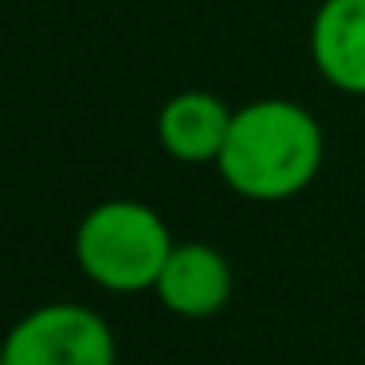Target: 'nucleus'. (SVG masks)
<instances>
[{
	"label": "nucleus",
	"instance_id": "7ed1b4c3",
	"mask_svg": "<svg viewBox=\"0 0 365 365\" xmlns=\"http://www.w3.org/2000/svg\"><path fill=\"white\" fill-rule=\"evenodd\" d=\"M4 365H114V334L103 314L75 302H48L9 330Z\"/></svg>",
	"mask_w": 365,
	"mask_h": 365
},
{
	"label": "nucleus",
	"instance_id": "f03ea898",
	"mask_svg": "<svg viewBox=\"0 0 365 365\" xmlns=\"http://www.w3.org/2000/svg\"><path fill=\"white\" fill-rule=\"evenodd\" d=\"M173 252L165 220L142 200H103L79 220L75 259L83 275L114 294L153 291Z\"/></svg>",
	"mask_w": 365,
	"mask_h": 365
},
{
	"label": "nucleus",
	"instance_id": "f257e3e1",
	"mask_svg": "<svg viewBox=\"0 0 365 365\" xmlns=\"http://www.w3.org/2000/svg\"><path fill=\"white\" fill-rule=\"evenodd\" d=\"M326 158L322 122L294 98H255L232 114L216 173L244 200H291Z\"/></svg>",
	"mask_w": 365,
	"mask_h": 365
},
{
	"label": "nucleus",
	"instance_id": "423d86ee",
	"mask_svg": "<svg viewBox=\"0 0 365 365\" xmlns=\"http://www.w3.org/2000/svg\"><path fill=\"white\" fill-rule=\"evenodd\" d=\"M232 114L236 110L212 91H181L158 110V145L185 165H216Z\"/></svg>",
	"mask_w": 365,
	"mask_h": 365
},
{
	"label": "nucleus",
	"instance_id": "39448f33",
	"mask_svg": "<svg viewBox=\"0 0 365 365\" xmlns=\"http://www.w3.org/2000/svg\"><path fill=\"white\" fill-rule=\"evenodd\" d=\"M153 291L173 314L208 318L232 299V263L208 244H173Z\"/></svg>",
	"mask_w": 365,
	"mask_h": 365
},
{
	"label": "nucleus",
	"instance_id": "20e7f679",
	"mask_svg": "<svg viewBox=\"0 0 365 365\" xmlns=\"http://www.w3.org/2000/svg\"><path fill=\"white\" fill-rule=\"evenodd\" d=\"M310 63L341 95L365 98V0H322L310 20Z\"/></svg>",
	"mask_w": 365,
	"mask_h": 365
},
{
	"label": "nucleus",
	"instance_id": "0eeeda50",
	"mask_svg": "<svg viewBox=\"0 0 365 365\" xmlns=\"http://www.w3.org/2000/svg\"><path fill=\"white\" fill-rule=\"evenodd\" d=\"M0 365H4V354H0Z\"/></svg>",
	"mask_w": 365,
	"mask_h": 365
}]
</instances>
